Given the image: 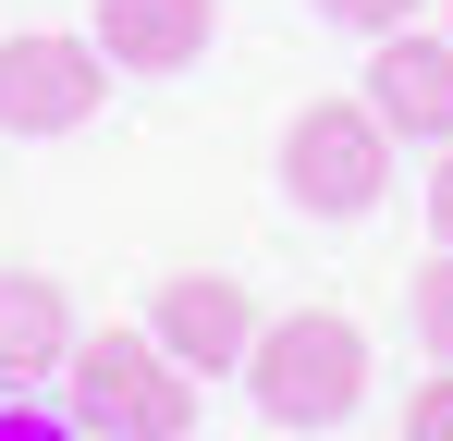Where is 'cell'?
<instances>
[{"label": "cell", "mask_w": 453, "mask_h": 441, "mask_svg": "<svg viewBox=\"0 0 453 441\" xmlns=\"http://www.w3.org/2000/svg\"><path fill=\"white\" fill-rule=\"evenodd\" d=\"M245 392L270 429H343L368 405V331L343 306H295V319H257L245 344Z\"/></svg>", "instance_id": "6da1fadb"}, {"label": "cell", "mask_w": 453, "mask_h": 441, "mask_svg": "<svg viewBox=\"0 0 453 441\" xmlns=\"http://www.w3.org/2000/svg\"><path fill=\"white\" fill-rule=\"evenodd\" d=\"M62 392H74L86 441H184L196 429V380L159 356V331H86L62 356Z\"/></svg>", "instance_id": "7a4b0ae2"}, {"label": "cell", "mask_w": 453, "mask_h": 441, "mask_svg": "<svg viewBox=\"0 0 453 441\" xmlns=\"http://www.w3.org/2000/svg\"><path fill=\"white\" fill-rule=\"evenodd\" d=\"M282 184L319 220H368L380 184H392V123H380L368 98H306L295 135H282Z\"/></svg>", "instance_id": "3957f363"}, {"label": "cell", "mask_w": 453, "mask_h": 441, "mask_svg": "<svg viewBox=\"0 0 453 441\" xmlns=\"http://www.w3.org/2000/svg\"><path fill=\"white\" fill-rule=\"evenodd\" d=\"M98 37H0V135H74L98 123Z\"/></svg>", "instance_id": "277c9868"}, {"label": "cell", "mask_w": 453, "mask_h": 441, "mask_svg": "<svg viewBox=\"0 0 453 441\" xmlns=\"http://www.w3.org/2000/svg\"><path fill=\"white\" fill-rule=\"evenodd\" d=\"M148 331L172 368H245V344H257V306H245V282L233 270H172V282L148 294Z\"/></svg>", "instance_id": "5b68a950"}, {"label": "cell", "mask_w": 453, "mask_h": 441, "mask_svg": "<svg viewBox=\"0 0 453 441\" xmlns=\"http://www.w3.org/2000/svg\"><path fill=\"white\" fill-rule=\"evenodd\" d=\"M368 111L392 123V147H453V37L392 25L368 62Z\"/></svg>", "instance_id": "8992f818"}, {"label": "cell", "mask_w": 453, "mask_h": 441, "mask_svg": "<svg viewBox=\"0 0 453 441\" xmlns=\"http://www.w3.org/2000/svg\"><path fill=\"white\" fill-rule=\"evenodd\" d=\"M221 37V0H98V62L111 74H196Z\"/></svg>", "instance_id": "52a82bcc"}, {"label": "cell", "mask_w": 453, "mask_h": 441, "mask_svg": "<svg viewBox=\"0 0 453 441\" xmlns=\"http://www.w3.org/2000/svg\"><path fill=\"white\" fill-rule=\"evenodd\" d=\"M62 356H74V294L50 270H0V392L62 380Z\"/></svg>", "instance_id": "ba28073f"}, {"label": "cell", "mask_w": 453, "mask_h": 441, "mask_svg": "<svg viewBox=\"0 0 453 441\" xmlns=\"http://www.w3.org/2000/svg\"><path fill=\"white\" fill-rule=\"evenodd\" d=\"M417 344H429V356L453 368V245L429 258V270H417Z\"/></svg>", "instance_id": "9c48e42d"}, {"label": "cell", "mask_w": 453, "mask_h": 441, "mask_svg": "<svg viewBox=\"0 0 453 441\" xmlns=\"http://www.w3.org/2000/svg\"><path fill=\"white\" fill-rule=\"evenodd\" d=\"M404 441H453V368H429V380L404 392Z\"/></svg>", "instance_id": "30bf717a"}, {"label": "cell", "mask_w": 453, "mask_h": 441, "mask_svg": "<svg viewBox=\"0 0 453 441\" xmlns=\"http://www.w3.org/2000/svg\"><path fill=\"white\" fill-rule=\"evenodd\" d=\"M331 25H356V37H392V25H417V0H319Z\"/></svg>", "instance_id": "8fae6325"}, {"label": "cell", "mask_w": 453, "mask_h": 441, "mask_svg": "<svg viewBox=\"0 0 453 441\" xmlns=\"http://www.w3.org/2000/svg\"><path fill=\"white\" fill-rule=\"evenodd\" d=\"M0 441H86V429H62L50 405H12V392H0Z\"/></svg>", "instance_id": "7c38bea8"}, {"label": "cell", "mask_w": 453, "mask_h": 441, "mask_svg": "<svg viewBox=\"0 0 453 441\" xmlns=\"http://www.w3.org/2000/svg\"><path fill=\"white\" fill-rule=\"evenodd\" d=\"M429 233L453 245V147H441V172H429Z\"/></svg>", "instance_id": "4fadbf2b"}, {"label": "cell", "mask_w": 453, "mask_h": 441, "mask_svg": "<svg viewBox=\"0 0 453 441\" xmlns=\"http://www.w3.org/2000/svg\"><path fill=\"white\" fill-rule=\"evenodd\" d=\"M441 37H453V25H441Z\"/></svg>", "instance_id": "5bb4252c"}]
</instances>
